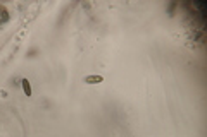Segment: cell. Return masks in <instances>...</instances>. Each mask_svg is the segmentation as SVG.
<instances>
[{
    "label": "cell",
    "mask_w": 207,
    "mask_h": 137,
    "mask_svg": "<svg viewBox=\"0 0 207 137\" xmlns=\"http://www.w3.org/2000/svg\"><path fill=\"white\" fill-rule=\"evenodd\" d=\"M102 80H104V77H102V76H97V74H92V76H87V77H85V82H87V84H100Z\"/></svg>",
    "instance_id": "obj_1"
},
{
    "label": "cell",
    "mask_w": 207,
    "mask_h": 137,
    "mask_svg": "<svg viewBox=\"0 0 207 137\" xmlns=\"http://www.w3.org/2000/svg\"><path fill=\"white\" fill-rule=\"evenodd\" d=\"M21 86H23V91L26 96H31V84H29L28 79H21Z\"/></svg>",
    "instance_id": "obj_2"
},
{
    "label": "cell",
    "mask_w": 207,
    "mask_h": 137,
    "mask_svg": "<svg viewBox=\"0 0 207 137\" xmlns=\"http://www.w3.org/2000/svg\"><path fill=\"white\" fill-rule=\"evenodd\" d=\"M36 53H38V48H33V50H29L28 52V57L33 58V57H36Z\"/></svg>",
    "instance_id": "obj_3"
}]
</instances>
